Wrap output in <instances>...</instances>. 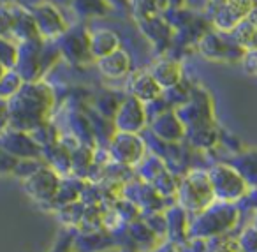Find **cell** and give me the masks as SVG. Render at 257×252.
I'll return each mask as SVG.
<instances>
[{
	"instance_id": "obj_30",
	"label": "cell",
	"mask_w": 257,
	"mask_h": 252,
	"mask_svg": "<svg viewBox=\"0 0 257 252\" xmlns=\"http://www.w3.org/2000/svg\"><path fill=\"white\" fill-rule=\"evenodd\" d=\"M6 71H8V69H6L4 65L0 64V78H2V76H4V72H6Z\"/></svg>"
},
{
	"instance_id": "obj_19",
	"label": "cell",
	"mask_w": 257,
	"mask_h": 252,
	"mask_svg": "<svg viewBox=\"0 0 257 252\" xmlns=\"http://www.w3.org/2000/svg\"><path fill=\"white\" fill-rule=\"evenodd\" d=\"M11 34L16 37V39L22 41V43L37 39L39 34H37L32 15H29V13H16L15 25H13V29H11Z\"/></svg>"
},
{
	"instance_id": "obj_18",
	"label": "cell",
	"mask_w": 257,
	"mask_h": 252,
	"mask_svg": "<svg viewBox=\"0 0 257 252\" xmlns=\"http://www.w3.org/2000/svg\"><path fill=\"white\" fill-rule=\"evenodd\" d=\"M234 34L236 46H239L243 51H253L255 48V22H250V18H245L243 22H239L238 25L232 29Z\"/></svg>"
},
{
	"instance_id": "obj_2",
	"label": "cell",
	"mask_w": 257,
	"mask_h": 252,
	"mask_svg": "<svg viewBox=\"0 0 257 252\" xmlns=\"http://www.w3.org/2000/svg\"><path fill=\"white\" fill-rule=\"evenodd\" d=\"M238 220V210L231 203H211L203 212L196 213L189 224V238L204 240V238L222 236Z\"/></svg>"
},
{
	"instance_id": "obj_22",
	"label": "cell",
	"mask_w": 257,
	"mask_h": 252,
	"mask_svg": "<svg viewBox=\"0 0 257 252\" xmlns=\"http://www.w3.org/2000/svg\"><path fill=\"white\" fill-rule=\"evenodd\" d=\"M206 250L211 252H243L238 243V238H225V236H215L210 238Z\"/></svg>"
},
{
	"instance_id": "obj_7",
	"label": "cell",
	"mask_w": 257,
	"mask_h": 252,
	"mask_svg": "<svg viewBox=\"0 0 257 252\" xmlns=\"http://www.w3.org/2000/svg\"><path fill=\"white\" fill-rule=\"evenodd\" d=\"M109 152L114 160L121 164H136L143 159L145 155V143L136 134L128 132H118L111 139Z\"/></svg>"
},
{
	"instance_id": "obj_16",
	"label": "cell",
	"mask_w": 257,
	"mask_h": 252,
	"mask_svg": "<svg viewBox=\"0 0 257 252\" xmlns=\"http://www.w3.org/2000/svg\"><path fill=\"white\" fill-rule=\"evenodd\" d=\"M131 92H133V97L138 99L140 103H154V101L161 99L162 92L164 90L157 85L154 78H152L150 72H141L131 83Z\"/></svg>"
},
{
	"instance_id": "obj_17",
	"label": "cell",
	"mask_w": 257,
	"mask_h": 252,
	"mask_svg": "<svg viewBox=\"0 0 257 252\" xmlns=\"http://www.w3.org/2000/svg\"><path fill=\"white\" fill-rule=\"evenodd\" d=\"M97 65H99L100 72L106 74L107 78H121V76L127 74L128 69H131V57H128L127 51L118 48L116 51L109 53L107 57L99 58Z\"/></svg>"
},
{
	"instance_id": "obj_6",
	"label": "cell",
	"mask_w": 257,
	"mask_h": 252,
	"mask_svg": "<svg viewBox=\"0 0 257 252\" xmlns=\"http://www.w3.org/2000/svg\"><path fill=\"white\" fill-rule=\"evenodd\" d=\"M145 124H147V111H145L143 103H140L134 97H128L118 104L114 111V125L118 132L136 134Z\"/></svg>"
},
{
	"instance_id": "obj_11",
	"label": "cell",
	"mask_w": 257,
	"mask_h": 252,
	"mask_svg": "<svg viewBox=\"0 0 257 252\" xmlns=\"http://www.w3.org/2000/svg\"><path fill=\"white\" fill-rule=\"evenodd\" d=\"M2 148L16 159H34L41 153L39 143L22 131H11L9 134H6Z\"/></svg>"
},
{
	"instance_id": "obj_26",
	"label": "cell",
	"mask_w": 257,
	"mask_h": 252,
	"mask_svg": "<svg viewBox=\"0 0 257 252\" xmlns=\"http://www.w3.org/2000/svg\"><path fill=\"white\" fill-rule=\"evenodd\" d=\"M136 9V13H140V16L143 18H152L157 9V0H131Z\"/></svg>"
},
{
	"instance_id": "obj_31",
	"label": "cell",
	"mask_w": 257,
	"mask_h": 252,
	"mask_svg": "<svg viewBox=\"0 0 257 252\" xmlns=\"http://www.w3.org/2000/svg\"><path fill=\"white\" fill-rule=\"evenodd\" d=\"M53 2H72V0H53Z\"/></svg>"
},
{
	"instance_id": "obj_21",
	"label": "cell",
	"mask_w": 257,
	"mask_h": 252,
	"mask_svg": "<svg viewBox=\"0 0 257 252\" xmlns=\"http://www.w3.org/2000/svg\"><path fill=\"white\" fill-rule=\"evenodd\" d=\"M23 85V79L15 69H8L4 72V76L0 78V99L9 101L13 96H16L20 89Z\"/></svg>"
},
{
	"instance_id": "obj_14",
	"label": "cell",
	"mask_w": 257,
	"mask_h": 252,
	"mask_svg": "<svg viewBox=\"0 0 257 252\" xmlns=\"http://www.w3.org/2000/svg\"><path fill=\"white\" fill-rule=\"evenodd\" d=\"M150 74L162 90H169L182 81V65L173 58H162L154 65Z\"/></svg>"
},
{
	"instance_id": "obj_13",
	"label": "cell",
	"mask_w": 257,
	"mask_h": 252,
	"mask_svg": "<svg viewBox=\"0 0 257 252\" xmlns=\"http://www.w3.org/2000/svg\"><path fill=\"white\" fill-rule=\"evenodd\" d=\"M118 46H120V37L113 30H95V32L88 34L90 57L95 58V60L116 51Z\"/></svg>"
},
{
	"instance_id": "obj_23",
	"label": "cell",
	"mask_w": 257,
	"mask_h": 252,
	"mask_svg": "<svg viewBox=\"0 0 257 252\" xmlns=\"http://www.w3.org/2000/svg\"><path fill=\"white\" fill-rule=\"evenodd\" d=\"M16 58H18V48L0 37V64L6 69H11L16 65Z\"/></svg>"
},
{
	"instance_id": "obj_20",
	"label": "cell",
	"mask_w": 257,
	"mask_h": 252,
	"mask_svg": "<svg viewBox=\"0 0 257 252\" xmlns=\"http://www.w3.org/2000/svg\"><path fill=\"white\" fill-rule=\"evenodd\" d=\"M71 4L81 16H104L111 9L106 0H72Z\"/></svg>"
},
{
	"instance_id": "obj_9",
	"label": "cell",
	"mask_w": 257,
	"mask_h": 252,
	"mask_svg": "<svg viewBox=\"0 0 257 252\" xmlns=\"http://www.w3.org/2000/svg\"><path fill=\"white\" fill-rule=\"evenodd\" d=\"M32 18L41 39L43 37H57L67 30L64 18H62V15L53 4L37 6L32 13Z\"/></svg>"
},
{
	"instance_id": "obj_27",
	"label": "cell",
	"mask_w": 257,
	"mask_h": 252,
	"mask_svg": "<svg viewBox=\"0 0 257 252\" xmlns=\"http://www.w3.org/2000/svg\"><path fill=\"white\" fill-rule=\"evenodd\" d=\"M16 164H18V159L0 146V173H13L16 170Z\"/></svg>"
},
{
	"instance_id": "obj_28",
	"label": "cell",
	"mask_w": 257,
	"mask_h": 252,
	"mask_svg": "<svg viewBox=\"0 0 257 252\" xmlns=\"http://www.w3.org/2000/svg\"><path fill=\"white\" fill-rule=\"evenodd\" d=\"M9 127V103L0 99V131Z\"/></svg>"
},
{
	"instance_id": "obj_12",
	"label": "cell",
	"mask_w": 257,
	"mask_h": 252,
	"mask_svg": "<svg viewBox=\"0 0 257 252\" xmlns=\"http://www.w3.org/2000/svg\"><path fill=\"white\" fill-rule=\"evenodd\" d=\"M152 131L159 139L166 143H176L183 136V124L180 122L178 115L175 111H161L152 122Z\"/></svg>"
},
{
	"instance_id": "obj_4",
	"label": "cell",
	"mask_w": 257,
	"mask_h": 252,
	"mask_svg": "<svg viewBox=\"0 0 257 252\" xmlns=\"http://www.w3.org/2000/svg\"><path fill=\"white\" fill-rule=\"evenodd\" d=\"M213 198L222 199L224 203H232L241 199L248 192L246 180L231 166H215L208 171Z\"/></svg>"
},
{
	"instance_id": "obj_1",
	"label": "cell",
	"mask_w": 257,
	"mask_h": 252,
	"mask_svg": "<svg viewBox=\"0 0 257 252\" xmlns=\"http://www.w3.org/2000/svg\"><path fill=\"white\" fill-rule=\"evenodd\" d=\"M9 103V125L15 127V131H29L37 129L46 117L53 96L44 83L29 81L27 85H22V89L13 96Z\"/></svg>"
},
{
	"instance_id": "obj_29",
	"label": "cell",
	"mask_w": 257,
	"mask_h": 252,
	"mask_svg": "<svg viewBox=\"0 0 257 252\" xmlns=\"http://www.w3.org/2000/svg\"><path fill=\"white\" fill-rule=\"evenodd\" d=\"M155 252H178V250H176V248L173 247V245H162V247L157 248Z\"/></svg>"
},
{
	"instance_id": "obj_15",
	"label": "cell",
	"mask_w": 257,
	"mask_h": 252,
	"mask_svg": "<svg viewBox=\"0 0 257 252\" xmlns=\"http://www.w3.org/2000/svg\"><path fill=\"white\" fill-rule=\"evenodd\" d=\"M60 51L69 57L72 62H85L90 58L88 50V34L85 32H69L65 34L64 41L60 44Z\"/></svg>"
},
{
	"instance_id": "obj_24",
	"label": "cell",
	"mask_w": 257,
	"mask_h": 252,
	"mask_svg": "<svg viewBox=\"0 0 257 252\" xmlns=\"http://www.w3.org/2000/svg\"><path fill=\"white\" fill-rule=\"evenodd\" d=\"M15 18H16V13L9 6L0 4V36L11 34V29L15 25Z\"/></svg>"
},
{
	"instance_id": "obj_8",
	"label": "cell",
	"mask_w": 257,
	"mask_h": 252,
	"mask_svg": "<svg viewBox=\"0 0 257 252\" xmlns=\"http://www.w3.org/2000/svg\"><path fill=\"white\" fill-rule=\"evenodd\" d=\"M253 13V0H222L213 22L218 30H232Z\"/></svg>"
},
{
	"instance_id": "obj_10",
	"label": "cell",
	"mask_w": 257,
	"mask_h": 252,
	"mask_svg": "<svg viewBox=\"0 0 257 252\" xmlns=\"http://www.w3.org/2000/svg\"><path fill=\"white\" fill-rule=\"evenodd\" d=\"M199 51L204 55L206 58L211 60H232V58H238V55H245V51L239 46H236L234 43H227V41L222 39L218 34H204L199 41Z\"/></svg>"
},
{
	"instance_id": "obj_3",
	"label": "cell",
	"mask_w": 257,
	"mask_h": 252,
	"mask_svg": "<svg viewBox=\"0 0 257 252\" xmlns=\"http://www.w3.org/2000/svg\"><path fill=\"white\" fill-rule=\"evenodd\" d=\"M180 208L185 212L199 213L206 206L213 203V191H211L208 171H190L176 187Z\"/></svg>"
},
{
	"instance_id": "obj_5",
	"label": "cell",
	"mask_w": 257,
	"mask_h": 252,
	"mask_svg": "<svg viewBox=\"0 0 257 252\" xmlns=\"http://www.w3.org/2000/svg\"><path fill=\"white\" fill-rule=\"evenodd\" d=\"M25 189L34 199L41 203L55 201L60 189V180H58L57 171L51 167H37L32 175L25 178Z\"/></svg>"
},
{
	"instance_id": "obj_25",
	"label": "cell",
	"mask_w": 257,
	"mask_h": 252,
	"mask_svg": "<svg viewBox=\"0 0 257 252\" xmlns=\"http://www.w3.org/2000/svg\"><path fill=\"white\" fill-rule=\"evenodd\" d=\"M238 243L243 252H255V227H246L238 238Z\"/></svg>"
}]
</instances>
